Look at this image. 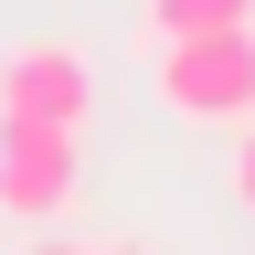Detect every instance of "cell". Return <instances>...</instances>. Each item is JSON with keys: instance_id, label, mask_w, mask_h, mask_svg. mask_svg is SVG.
<instances>
[{"instance_id": "6da1fadb", "label": "cell", "mask_w": 255, "mask_h": 255, "mask_svg": "<svg viewBox=\"0 0 255 255\" xmlns=\"http://www.w3.org/2000/svg\"><path fill=\"white\" fill-rule=\"evenodd\" d=\"M159 107L191 128H255V21L245 32H191V43H159L149 64Z\"/></svg>"}, {"instance_id": "7a4b0ae2", "label": "cell", "mask_w": 255, "mask_h": 255, "mask_svg": "<svg viewBox=\"0 0 255 255\" xmlns=\"http://www.w3.org/2000/svg\"><path fill=\"white\" fill-rule=\"evenodd\" d=\"M85 159H75V128H32V117H0V213L21 223H53L75 202Z\"/></svg>"}, {"instance_id": "3957f363", "label": "cell", "mask_w": 255, "mask_h": 255, "mask_svg": "<svg viewBox=\"0 0 255 255\" xmlns=\"http://www.w3.org/2000/svg\"><path fill=\"white\" fill-rule=\"evenodd\" d=\"M96 107V64L75 43H21L0 53V117H32V128H85Z\"/></svg>"}, {"instance_id": "277c9868", "label": "cell", "mask_w": 255, "mask_h": 255, "mask_svg": "<svg viewBox=\"0 0 255 255\" xmlns=\"http://www.w3.org/2000/svg\"><path fill=\"white\" fill-rule=\"evenodd\" d=\"M255 0H138V32L149 43H191V32H245Z\"/></svg>"}, {"instance_id": "5b68a950", "label": "cell", "mask_w": 255, "mask_h": 255, "mask_svg": "<svg viewBox=\"0 0 255 255\" xmlns=\"http://www.w3.org/2000/svg\"><path fill=\"white\" fill-rule=\"evenodd\" d=\"M223 181H234V202L255 213V128H234V170H223Z\"/></svg>"}, {"instance_id": "8992f818", "label": "cell", "mask_w": 255, "mask_h": 255, "mask_svg": "<svg viewBox=\"0 0 255 255\" xmlns=\"http://www.w3.org/2000/svg\"><path fill=\"white\" fill-rule=\"evenodd\" d=\"M21 255H96V245H21Z\"/></svg>"}, {"instance_id": "52a82bcc", "label": "cell", "mask_w": 255, "mask_h": 255, "mask_svg": "<svg viewBox=\"0 0 255 255\" xmlns=\"http://www.w3.org/2000/svg\"><path fill=\"white\" fill-rule=\"evenodd\" d=\"M96 255H149V245H96Z\"/></svg>"}]
</instances>
